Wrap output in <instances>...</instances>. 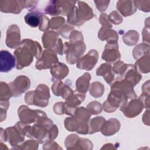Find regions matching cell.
<instances>
[{"label":"cell","instance_id":"cell-1","mask_svg":"<svg viewBox=\"0 0 150 150\" xmlns=\"http://www.w3.org/2000/svg\"><path fill=\"white\" fill-rule=\"evenodd\" d=\"M42 53V47L38 42L29 39L22 40L19 46L13 52L16 69L20 70L29 66L33 61V57L35 56L39 59Z\"/></svg>","mask_w":150,"mask_h":150},{"label":"cell","instance_id":"cell-2","mask_svg":"<svg viewBox=\"0 0 150 150\" xmlns=\"http://www.w3.org/2000/svg\"><path fill=\"white\" fill-rule=\"evenodd\" d=\"M72 11L67 15L68 23L80 26L93 17L92 9L84 2L77 1Z\"/></svg>","mask_w":150,"mask_h":150},{"label":"cell","instance_id":"cell-3","mask_svg":"<svg viewBox=\"0 0 150 150\" xmlns=\"http://www.w3.org/2000/svg\"><path fill=\"white\" fill-rule=\"evenodd\" d=\"M50 98L49 87L44 84H39L35 90L30 91L26 93L25 101L29 105H35L40 107L47 105Z\"/></svg>","mask_w":150,"mask_h":150},{"label":"cell","instance_id":"cell-4","mask_svg":"<svg viewBox=\"0 0 150 150\" xmlns=\"http://www.w3.org/2000/svg\"><path fill=\"white\" fill-rule=\"evenodd\" d=\"M86 45L83 40L70 41L64 43L63 52L68 63L73 64L81 57L86 50Z\"/></svg>","mask_w":150,"mask_h":150},{"label":"cell","instance_id":"cell-5","mask_svg":"<svg viewBox=\"0 0 150 150\" xmlns=\"http://www.w3.org/2000/svg\"><path fill=\"white\" fill-rule=\"evenodd\" d=\"M76 1H50L45 8V12L50 15H68L73 9Z\"/></svg>","mask_w":150,"mask_h":150},{"label":"cell","instance_id":"cell-6","mask_svg":"<svg viewBox=\"0 0 150 150\" xmlns=\"http://www.w3.org/2000/svg\"><path fill=\"white\" fill-rule=\"evenodd\" d=\"M99 21L102 27L98 32V38L101 40H106L107 43L117 42L118 34L115 30L111 29L112 25L109 20L108 16L105 13H102L100 15Z\"/></svg>","mask_w":150,"mask_h":150},{"label":"cell","instance_id":"cell-7","mask_svg":"<svg viewBox=\"0 0 150 150\" xmlns=\"http://www.w3.org/2000/svg\"><path fill=\"white\" fill-rule=\"evenodd\" d=\"M42 40L43 47L47 49L53 50L56 53L62 55L63 45L59 35L54 31H48L43 33Z\"/></svg>","mask_w":150,"mask_h":150},{"label":"cell","instance_id":"cell-8","mask_svg":"<svg viewBox=\"0 0 150 150\" xmlns=\"http://www.w3.org/2000/svg\"><path fill=\"white\" fill-rule=\"evenodd\" d=\"M58 62L56 53L52 50H45L40 57L36 63V69L38 70L51 68L54 64Z\"/></svg>","mask_w":150,"mask_h":150},{"label":"cell","instance_id":"cell-9","mask_svg":"<svg viewBox=\"0 0 150 150\" xmlns=\"http://www.w3.org/2000/svg\"><path fill=\"white\" fill-rule=\"evenodd\" d=\"M65 146L67 149H91L92 142L88 139L80 138L77 135L71 134L65 139Z\"/></svg>","mask_w":150,"mask_h":150},{"label":"cell","instance_id":"cell-10","mask_svg":"<svg viewBox=\"0 0 150 150\" xmlns=\"http://www.w3.org/2000/svg\"><path fill=\"white\" fill-rule=\"evenodd\" d=\"M98 59V53L96 50H90L86 55L81 56L77 61V68L86 70H91L96 64Z\"/></svg>","mask_w":150,"mask_h":150},{"label":"cell","instance_id":"cell-11","mask_svg":"<svg viewBox=\"0 0 150 150\" xmlns=\"http://www.w3.org/2000/svg\"><path fill=\"white\" fill-rule=\"evenodd\" d=\"M6 141H8L12 146H18L23 141L25 134L16 125L13 127H8L5 130Z\"/></svg>","mask_w":150,"mask_h":150},{"label":"cell","instance_id":"cell-12","mask_svg":"<svg viewBox=\"0 0 150 150\" xmlns=\"http://www.w3.org/2000/svg\"><path fill=\"white\" fill-rule=\"evenodd\" d=\"M65 128L69 131H76L81 134H87L88 132V122L81 121L74 116L67 117L64 121Z\"/></svg>","mask_w":150,"mask_h":150},{"label":"cell","instance_id":"cell-13","mask_svg":"<svg viewBox=\"0 0 150 150\" xmlns=\"http://www.w3.org/2000/svg\"><path fill=\"white\" fill-rule=\"evenodd\" d=\"M13 96L18 97L27 90L30 86L29 79L25 76H19L9 84Z\"/></svg>","mask_w":150,"mask_h":150},{"label":"cell","instance_id":"cell-14","mask_svg":"<svg viewBox=\"0 0 150 150\" xmlns=\"http://www.w3.org/2000/svg\"><path fill=\"white\" fill-rule=\"evenodd\" d=\"M144 108L143 104L139 98H133L124 105L120 107V110L125 117L134 118L138 115L142 111Z\"/></svg>","mask_w":150,"mask_h":150},{"label":"cell","instance_id":"cell-15","mask_svg":"<svg viewBox=\"0 0 150 150\" xmlns=\"http://www.w3.org/2000/svg\"><path fill=\"white\" fill-rule=\"evenodd\" d=\"M5 43L11 49L17 48L21 43L19 28L16 25H11L6 31Z\"/></svg>","mask_w":150,"mask_h":150},{"label":"cell","instance_id":"cell-16","mask_svg":"<svg viewBox=\"0 0 150 150\" xmlns=\"http://www.w3.org/2000/svg\"><path fill=\"white\" fill-rule=\"evenodd\" d=\"M121 54L118 50L117 42H108L102 54V59L106 62H115L119 61Z\"/></svg>","mask_w":150,"mask_h":150},{"label":"cell","instance_id":"cell-17","mask_svg":"<svg viewBox=\"0 0 150 150\" xmlns=\"http://www.w3.org/2000/svg\"><path fill=\"white\" fill-rule=\"evenodd\" d=\"M39 110H31L26 105H21L18 110V115L21 122L28 124L35 122L38 117Z\"/></svg>","mask_w":150,"mask_h":150},{"label":"cell","instance_id":"cell-18","mask_svg":"<svg viewBox=\"0 0 150 150\" xmlns=\"http://www.w3.org/2000/svg\"><path fill=\"white\" fill-rule=\"evenodd\" d=\"M16 65L15 57L7 50H1L0 53V70L1 72H8Z\"/></svg>","mask_w":150,"mask_h":150},{"label":"cell","instance_id":"cell-19","mask_svg":"<svg viewBox=\"0 0 150 150\" xmlns=\"http://www.w3.org/2000/svg\"><path fill=\"white\" fill-rule=\"evenodd\" d=\"M23 8L21 1L1 0L0 10L2 12L17 14L20 13Z\"/></svg>","mask_w":150,"mask_h":150},{"label":"cell","instance_id":"cell-20","mask_svg":"<svg viewBox=\"0 0 150 150\" xmlns=\"http://www.w3.org/2000/svg\"><path fill=\"white\" fill-rule=\"evenodd\" d=\"M53 94L56 96H61L63 99L66 100L70 95L74 93L73 90L68 84L63 83L61 80H55L52 86Z\"/></svg>","mask_w":150,"mask_h":150},{"label":"cell","instance_id":"cell-21","mask_svg":"<svg viewBox=\"0 0 150 150\" xmlns=\"http://www.w3.org/2000/svg\"><path fill=\"white\" fill-rule=\"evenodd\" d=\"M112 66L109 63H103L97 69V76H102L104 80L110 85H111L116 80V76L112 70Z\"/></svg>","mask_w":150,"mask_h":150},{"label":"cell","instance_id":"cell-22","mask_svg":"<svg viewBox=\"0 0 150 150\" xmlns=\"http://www.w3.org/2000/svg\"><path fill=\"white\" fill-rule=\"evenodd\" d=\"M120 122L118 120L110 118L103 123L100 131L102 134L105 136H110L117 132L120 128Z\"/></svg>","mask_w":150,"mask_h":150},{"label":"cell","instance_id":"cell-23","mask_svg":"<svg viewBox=\"0 0 150 150\" xmlns=\"http://www.w3.org/2000/svg\"><path fill=\"white\" fill-rule=\"evenodd\" d=\"M69 72L68 67L63 63L57 62L50 68L52 80H61L66 77Z\"/></svg>","mask_w":150,"mask_h":150},{"label":"cell","instance_id":"cell-24","mask_svg":"<svg viewBox=\"0 0 150 150\" xmlns=\"http://www.w3.org/2000/svg\"><path fill=\"white\" fill-rule=\"evenodd\" d=\"M142 76L135 69L134 66L128 64L126 70L125 71L121 79L131 83L133 87L137 84V83L141 79Z\"/></svg>","mask_w":150,"mask_h":150},{"label":"cell","instance_id":"cell-25","mask_svg":"<svg viewBox=\"0 0 150 150\" xmlns=\"http://www.w3.org/2000/svg\"><path fill=\"white\" fill-rule=\"evenodd\" d=\"M117 9L124 16L131 15L137 11L133 1H118L117 2Z\"/></svg>","mask_w":150,"mask_h":150},{"label":"cell","instance_id":"cell-26","mask_svg":"<svg viewBox=\"0 0 150 150\" xmlns=\"http://www.w3.org/2000/svg\"><path fill=\"white\" fill-rule=\"evenodd\" d=\"M90 79L91 75L87 72L84 73L81 76L78 78L76 82L77 91L79 93L86 94L89 88Z\"/></svg>","mask_w":150,"mask_h":150},{"label":"cell","instance_id":"cell-27","mask_svg":"<svg viewBox=\"0 0 150 150\" xmlns=\"http://www.w3.org/2000/svg\"><path fill=\"white\" fill-rule=\"evenodd\" d=\"M43 13L38 11L32 10L25 16V21L30 26L36 28L40 25Z\"/></svg>","mask_w":150,"mask_h":150},{"label":"cell","instance_id":"cell-28","mask_svg":"<svg viewBox=\"0 0 150 150\" xmlns=\"http://www.w3.org/2000/svg\"><path fill=\"white\" fill-rule=\"evenodd\" d=\"M149 54L144 55L140 57L135 64L134 68L138 72L143 73L149 71Z\"/></svg>","mask_w":150,"mask_h":150},{"label":"cell","instance_id":"cell-29","mask_svg":"<svg viewBox=\"0 0 150 150\" xmlns=\"http://www.w3.org/2000/svg\"><path fill=\"white\" fill-rule=\"evenodd\" d=\"M105 119L102 117H96L92 118L88 122V134H91L100 131L103 123Z\"/></svg>","mask_w":150,"mask_h":150},{"label":"cell","instance_id":"cell-30","mask_svg":"<svg viewBox=\"0 0 150 150\" xmlns=\"http://www.w3.org/2000/svg\"><path fill=\"white\" fill-rule=\"evenodd\" d=\"M89 92L90 94L94 97L98 98L101 97L104 92V86L99 81L93 82L90 84Z\"/></svg>","mask_w":150,"mask_h":150},{"label":"cell","instance_id":"cell-31","mask_svg":"<svg viewBox=\"0 0 150 150\" xmlns=\"http://www.w3.org/2000/svg\"><path fill=\"white\" fill-rule=\"evenodd\" d=\"M139 35L135 30H129L122 37L124 42L129 46L135 45L138 40Z\"/></svg>","mask_w":150,"mask_h":150},{"label":"cell","instance_id":"cell-32","mask_svg":"<svg viewBox=\"0 0 150 150\" xmlns=\"http://www.w3.org/2000/svg\"><path fill=\"white\" fill-rule=\"evenodd\" d=\"M13 96L9 86L4 82L0 83V100L4 101H9V99Z\"/></svg>","mask_w":150,"mask_h":150},{"label":"cell","instance_id":"cell-33","mask_svg":"<svg viewBox=\"0 0 150 150\" xmlns=\"http://www.w3.org/2000/svg\"><path fill=\"white\" fill-rule=\"evenodd\" d=\"M146 52H149V46L142 43L137 45L133 50L132 54L135 59L138 60L144 55H146Z\"/></svg>","mask_w":150,"mask_h":150},{"label":"cell","instance_id":"cell-34","mask_svg":"<svg viewBox=\"0 0 150 150\" xmlns=\"http://www.w3.org/2000/svg\"><path fill=\"white\" fill-rule=\"evenodd\" d=\"M86 109L90 114L97 115L102 111L103 107L99 102L97 101H93L87 105Z\"/></svg>","mask_w":150,"mask_h":150},{"label":"cell","instance_id":"cell-35","mask_svg":"<svg viewBox=\"0 0 150 150\" xmlns=\"http://www.w3.org/2000/svg\"><path fill=\"white\" fill-rule=\"evenodd\" d=\"M65 23V19L61 16L54 17L49 21V29L57 30L62 28V26Z\"/></svg>","mask_w":150,"mask_h":150},{"label":"cell","instance_id":"cell-36","mask_svg":"<svg viewBox=\"0 0 150 150\" xmlns=\"http://www.w3.org/2000/svg\"><path fill=\"white\" fill-rule=\"evenodd\" d=\"M9 106V101L1 100L0 104V118L1 122H2L6 119V111Z\"/></svg>","mask_w":150,"mask_h":150},{"label":"cell","instance_id":"cell-37","mask_svg":"<svg viewBox=\"0 0 150 150\" xmlns=\"http://www.w3.org/2000/svg\"><path fill=\"white\" fill-rule=\"evenodd\" d=\"M108 18L110 21L115 25L120 24L123 20L122 16L118 13V12L115 11H114L110 13L108 15Z\"/></svg>","mask_w":150,"mask_h":150},{"label":"cell","instance_id":"cell-38","mask_svg":"<svg viewBox=\"0 0 150 150\" xmlns=\"http://www.w3.org/2000/svg\"><path fill=\"white\" fill-rule=\"evenodd\" d=\"M53 111L55 114L58 115L64 114V103L58 102L54 104L53 106Z\"/></svg>","mask_w":150,"mask_h":150},{"label":"cell","instance_id":"cell-39","mask_svg":"<svg viewBox=\"0 0 150 150\" xmlns=\"http://www.w3.org/2000/svg\"><path fill=\"white\" fill-rule=\"evenodd\" d=\"M49 18L43 14L42 16L41 22L40 25L39 26V28L42 31H46L49 29Z\"/></svg>","mask_w":150,"mask_h":150},{"label":"cell","instance_id":"cell-40","mask_svg":"<svg viewBox=\"0 0 150 150\" xmlns=\"http://www.w3.org/2000/svg\"><path fill=\"white\" fill-rule=\"evenodd\" d=\"M96 7L100 12H104L106 10L110 3L109 1H95Z\"/></svg>","mask_w":150,"mask_h":150},{"label":"cell","instance_id":"cell-41","mask_svg":"<svg viewBox=\"0 0 150 150\" xmlns=\"http://www.w3.org/2000/svg\"><path fill=\"white\" fill-rule=\"evenodd\" d=\"M73 26H71V25H69L68 24H66L64 25L60 30V34L65 38H68V34L69 32L71 31V30L73 29Z\"/></svg>","mask_w":150,"mask_h":150},{"label":"cell","instance_id":"cell-42","mask_svg":"<svg viewBox=\"0 0 150 150\" xmlns=\"http://www.w3.org/2000/svg\"><path fill=\"white\" fill-rule=\"evenodd\" d=\"M1 142L3 141H6V135L5 133V129L3 128H1Z\"/></svg>","mask_w":150,"mask_h":150}]
</instances>
